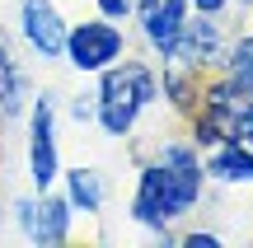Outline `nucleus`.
<instances>
[{"mask_svg": "<svg viewBox=\"0 0 253 248\" xmlns=\"http://www.w3.org/2000/svg\"><path fill=\"white\" fill-rule=\"evenodd\" d=\"M202 197V164L188 145H164L160 164L141 169V187H136L131 215L141 225L164 230L169 220H178L192 202Z\"/></svg>", "mask_w": 253, "mask_h": 248, "instance_id": "obj_1", "label": "nucleus"}, {"mask_svg": "<svg viewBox=\"0 0 253 248\" xmlns=\"http://www.w3.org/2000/svg\"><path fill=\"white\" fill-rule=\"evenodd\" d=\"M150 99H155V75L141 61L113 66L103 75V84H99V122H103V131L108 136H126Z\"/></svg>", "mask_w": 253, "mask_h": 248, "instance_id": "obj_2", "label": "nucleus"}, {"mask_svg": "<svg viewBox=\"0 0 253 248\" xmlns=\"http://www.w3.org/2000/svg\"><path fill=\"white\" fill-rule=\"evenodd\" d=\"M66 56H71V66H80V71H108L122 56V28L103 24V19L80 24L75 33H66Z\"/></svg>", "mask_w": 253, "mask_h": 248, "instance_id": "obj_3", "label": "nucleus"}, {"mask_svg": "<svg viewBox=\"0 0 253 248\" xmlns=\"http://www.w3.org/2000/svg\"><path fill=\"white\" fill-rule=\"evenodd\" d=\"M28 150H33V187H38V192H47L52 178L61 174V164H56V117H52V99H38L33 103V141H28Z\"/></svg>", "mask_w": 253, "mask_h": 248, "instance_id": "obj_4", "label": "nucleus"}, {"mask_svg": "<svg viewBox=\"0 0 253 248\" xmlns=\"http://www.w3.org/2000/svg\"><path fill=\"white\" fill-rule=\"evenodd\" d=\"M19 24H24V37L33 42V52H42V56H61L66 52V19H61V9L52 0H24Z\"/></svg>", "mask_w": 253, "mask_h": 248, "instance_id": "obj_5", "label": "nucleus"}, {"mask_svg": "<svg viewBox=\"0 0 253 248\" xmlns=\"http://www.w3.org/2000/svg\"><path fill=\"white\" fill-rule=\"evenodd\" d=\"M131 9L141 14V28L150 37V47L169 52L178 28L188 24V0H131Z\"/></svg>", "mask_w": 253, "mask_h": 248, "instance_id": "obj_6", "label": "nucleus"}, {"mask_svg": "<svg viewBox=\"0 0 253 248\" xmlns=\"http://www.w3.org/2000/svg\"><path fill=\"white\" fill-rule=\"evenodd\" d=\"M24 230L33 234L38 244H61L66 230H71V206L61 202V197H52V187H47L38 202H24Z\"/></svg>", "mask_w": 253, "mask_h": 248, "instance_id": "obj_7", "label": "nucleus"}, {"mask_svg": "<svg viewBox=\"0 0 253 248\" xmlns=\"http://www.w3.org/2000/svg\"><path fill=\"white\" fill-rule=\"evenodd\" d=\"M216 52H220V28L216 24H183L164 56H173V61H183V66H207Z\"/></svg>", "mask_w": 253, "mask_h": 248, "instance_id": "obj_8", "label": "nucleus"}, {"mask_svg": "<svg viewBox=\"0 0 253 248\" xmlns=\"http://www.w3.org/2000/svg\"><path fill=\"white\" fill-rule=\"evenodd\" d=\"M211 174L225 183H253V145L244 141H220L211 155Z\"/></svg>", "mask_w": 253, "mask_h": 248, "instance_id": "obj_9", "label": "nucleus"}, {"mask_svg": "<svg viewBox=\"0 0 253 248\" xmlns=\"http://www.w3.org/2000/svg\"><path fill=\"white\" fill-rule=\"evenodd\" d=\"M71 202L80 206V211H99L103 206V178L94 174V169H71Z\"/></svg>", "mask_w": 253, "mask_h": 248, "instance_id": "obj_10", "label": "nucleus"}, {"mask_svg": "<svg viewBox=\"0 0 253 248\" xmlns=\"http://www.w3.org/2000/svg\"><path fill=\"white\" fill-rule=\"evenodd\" d=\"M230 84H235V94L253 99V37H244L230 56Z\"/></svg>", "mask_w": 253, "mask_h": 248, "instance_id": "obj_11", "label": "nucleus"}, {"mask_svg": "<svg viewBox=\"0 0 253 248\" xmlns=\"http://www.w3.org/2000/svg\"><path fill=\"white\" fill-rule=\"evenodd\" d=\"M235 141L253 145V99H249V103H239V112H235Z\"/></svg>", "mask_w": 253, "mask_h": 248, "instance_id": "obj_12", "label": "nucleus"}, {"mask_svg": "<svg viewBox=\"0 0 253 248\" xmlns=\"http://www.w3.org/2000/svg\"><path fill=\"white\" fill-rule=\"evenodd\" d=\"M99 9L108 19H126V9H131V0H99Z\"/></svg>", "mask_w": 253, "mask_h": 248, "instance_id": "obj_13", "label": "nucleus"}, {"mask_svg": "<svg viewBox=\"0 0 253 248\" xmlns=\"http://www.w3.org/2000/svg\"><path fill=\"white\" fill-rule=\"evenodd\" d=\"M192 5H197L202 14H216V9H225V0H192Z\"/></svg>", "mask_w": 253, "mask_h": 248, "instance_id": "obj_14", "label": "nucleus"}, {"mask_svg": "<svg viewBox=\"0 0 253 248\" xmlns=\"http://www.w3.org/2000/svg\"><path fill=\"white\" fill-rule=\"evenodd\" d=\"M188 244H192V248H216V239H211V234H192Z\"/></svg>", "mask_w": 253, "mask_h": 248, "instance_id": "obj_15", "label": "nucleus"}, {"mask_svg": "<svg viewBox=\"0 0 253 248\" xmlns=\"http://www.w3.org/2000/svg\"><path fill=\"white\" fill-rule=\"evenodd\" d=\"M244 5H249V0H244Z\"/></svg>", "mask_w": 253, "mask_h": 248, "instance_id": "obj_16", "label": "nucleus"}]
</instances>
